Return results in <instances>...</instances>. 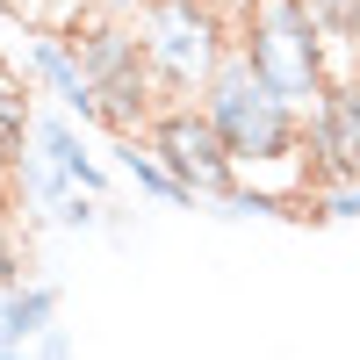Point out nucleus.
I'll list each match as a JSON object with an SVG mask.
<instances>
[{
	"instance_id": "obj_16",
	"label": "nucleus",
	"mask_w": 360,
	"mask_h": 360,
	"mask_svg": "<svg viewBox=\"0 0 360 360\" xmlns=\"http://www.w3.org/2000/svg\"><path fill=\"white\" fill-rule=\"evenodd\" d=\"M29 360H72V332L65 324H44V332L29 339Z\"/></svg>"
},
{
	"instance_id": "obj_6",
	"label": "nucleus",
	"mask_w": 360,
	"mask_h": 360,
	"mask_svg": "<svg viewBox=\"0 0 360 360\" xmlns=\"http://www.w3.org/2000/svg\"><path fill=\"white\" fill-rule=\"evenodd\" d=\"M29 86L51 94L72 123H101V94H94V79H86L72 37H58V29H29Z\"/></svg>"
},
{
	"instance_id": "obj_8",
	"label": "nucleus",
	"mask_w": 360,
	"mask_h": 360,
	"mask_svg": "<svg viewBox=\"0 0 360 360\" xmlns=\"http://www.w3.org/2000/svg\"><path fill=\"white\" fill-rule=\"evenodd\" d=\"M8 188L29 202V217H37V224H51V217H58V202H65L79 180H72L65 166H51L37 144H22V152H8Z\"/></svg>"
},
{
	"instance_id": "obj_14",
	"label": "nucleus",
	"mask_w": 360,
	"mask_h": 360,
	"mask_svg": "<svg viewBox=\"0 0 360 360\" xmlns=\"http://www.w3.org/2000/svg\"><path fill=\"white\" fill-rule=\"evenodd\" d=\"M310 217H332V224H360V180H346V188H317V195H310Z\"/></svg>"
},
{
	"instance_id": "obj_10",
	"label": "nucleus",
	"mask_w": 360,
	"mask_h": 360,
	"mask_svg": "<svg viewBox=\"0 0 360 360\" xmlns=\"http://www.w3.org/2000/svg\"><path fill=\"white\" fill-rule=\"evenodd\" d=\"M44 324H58V281H15V288H0V346L29 353V339H37Z\"/></svg>"
},
{
	"instance_id": "obj_7",
	"label": "nucleus",
	"mask_w": 360,
	"mask_h": 360,
	"mask_svg": "<svg viewBox=\"0 0 360 360\" xmlns=\"http://www.w3.org/2000/svg\"><path fill=\"white\" fill-rule=\"evenodd\" d=\"M29 144H37V152H44L51 166H65V173L79 180V188H86V195H108V173H115V166H101V159L79 144V123H72V115L58 108V101H51V115H37Z\"/></svg>"
},
{
	"instance_id": "obj_15",
	"label": "nucleus",
	"mask_w": 360,
	"mask_h": 360,
	"mask_svg": "<svg viewBox=\"0 0 360 360\" xmlns=\"http://www.w3.org/2000/svg\"><path fill=\"white\" fill-rule=\"evenodd\" d=\"M15 281H22V238H15L8 202H0V288H15Z\"/></svg>"
},
{
	"instance_id": "obj_1",
	"label": "nucleus",
	"mask_w": 360,
	"mask_h": 360,
	"mask_svg": "<svg viewBox=\"0 0 360 360\" xmlns=\"http://www.w3.org/2000/svg\"><path fill=\"white\" fill-rule=\"evenodd\" d=\"M195 101L209 108V123L224 130V144H231L238 166H281L288 152H303V108H295L281 86H266L238 44H231L224 65L209 72V86Z\"/></svg>"
},
{
	"instance_id": "obj_9",
	"label": "nucleus",
	"mask_w": 360,
	"mask_h": 360,
	"mask_svg": "<svg viewBox=\"0 0 360 360\" xmlns=\"http://www.w3.org/2000/svg\"><path fill=\"white\" fill-rule=\"evenodd\" d=\"M108 166L123 173L130 188L144 195V202H159V209H195V195L180 188V180H173L166 166H159V152H152L144 137H115V144H108Z\"/></svg>"
},
{
	"instance_id": "obj_13",
	"label": "nucleus",
	"mask_w": 360,
	"mask_h": 360,
	"mask_svg": "<svg viewBox=\"0 0 360 360\" xmlns=\"http://www.w3.org/2000/svg\"><path fill=\"white\" fill-rule=\"evenodd\" d=\"M303 8L332 37V51H360V0H303Z\"/></svg>"
},
{
	"instance_id": "obj_5",
	"label": "nucleus",
	"mask_w": 360,
	"mask_h": 360,
	"mask_svg": "<svg viewBox=\"0 0 360 360\" xmlns=\"http://www.w3.org/2000/svg\"><path fill=\"white\" fill-rule=\"evenodd\" d=\"M346 180H360V72H332L303 108V202Z\"/></svg>"
},
{
	"instance_id": "obj_18",
	"label": "nucleus",
	"mask_w": 360,
	"mask_h": 360,
	"mask_svg": "<svg viewBox=\"0 0 360 360\" xmlns=\"http://www.w3.org/2000/svg\"><path fill=\"white\" fill-rule=\"evenodd\" d=\"M0 180H8V152H0Z\"/></svg>"
},
{
	"instance_id": "obj_12",
	"label": "nucleus",
	"mask_w": 360,
	"mask_h": 360,
	"mask_svg": "<svg viewBox=\"0 0 360 360\" xmlns=\"http://www.w3.org/2000/svg\"><path fill=\"white\" fill-rule=\"evenodd\" d=\"M29 130H37V108H29V86L0 65V152H22Z\"/></svg>"
},
{
	"instance_id": "obj_4",
	"label": "nucleus",
	"mask_w": 360,
	"mask_h": 360,
	"mask_svg": "<svg viewBox=\"0 0 360 360\" xmlns=\"http://www.w3.org/2000/svg\"><path fill=\"white\" fill-rule=\"evenodd\" d=\"M144 144L159 152V166H166L195 202L231 195V180L245 173V166L231 159V144H224L217 123H209V108H202V101H166V108L152 115V130H144Z\"/></svg>"
},
{
	"instance_id": "obj_2",
	"label": "nucleus",
	"mask_w": 360,
	"mask_h": 360,
	"mask_svg": "<svg viewBox=\"0 0 360 360\" xmlns=\"http://www.w3.org/2000/svg\"><path fill=\"white\" fill-rule=\"evenodd\" d=\"M231 37L252 58V72L281 86L295 108H310L332 79V37L310 22L303 0H231Z\"/></svg>"
},
{
	"instance_id": "obj_11",
	"label": "nucleus",
	"mask_w": 360,
	"mask_h": 360,
	"mask_svg": "<svg viewBox=\"0 0 360 360\" xmlns=\"http://www.w3.org/2000/svg\"><path fill=\"white\" fill-rule=\"evenodd\" d=\"M209 209H217V217H231V224H245V217H303V209H295V195L245 188V173H238V180H231V195H217Z\"/></svg>"
},
{
	"instance_id": "obj_3",
	"label": "nucleus",
	"mask_w": 360,
	"mask_h": 360,
	"mask_svg": "<svg viewBox=\"0 0 360 360\" xmlns=\"http://www.w3.org/2000/svg\"><path fill=\"white\" fill-rule=\"evenodd\" d=\"M137 29H144V65H152L166 101H195L209 86V72H217L231 58V44H238L224 0H159Z\"/></svg>"
},
{
	"instance_id": "obj_17",
	"label": "nucleus",
	"mask_w": 360,
	"mask_h": 360,
	"mask_svg": "<svg viewBox=\"0 0 360 360\" xmlns=\"http://www.w3.org/2000/svg\"><path fill=\"white\" fill-rule=\"evenodd\" d=\"M159 0H94V15H115V22H144Z\"/></svg>"
}]
</instances>
